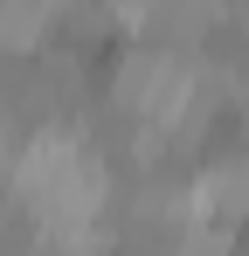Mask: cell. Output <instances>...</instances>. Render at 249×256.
I'll return each instance as SVG.
<instances>
[{"instance_id":"cell-2","label":"cell","mask_w":249,"mask_h":256,"mask_svg":"<svg viewBox=\"0 0 249 256\" xmlns=\"http://www.w3.org/2000/svg\"><path fill=\"white\" fill-rule=\"evenodd\" d=\"M228 21V0H138V14L124 21L138 48H166V56H194V48Z\"/></svg>"},{"instance_id":"cell-6","label":"cell","mask_w":249,"mask_h":256,"mask_svg":"<svg viewBox=\"0 0 249 256\" xmlns=\"http://www.w3.org/2000/svg\"><path fill=\"white\" fill-rule=\"evenodd\" d=\"M90 7H97V14H104V21H111V28H124V21H132V14H138V0H90Z\"/></svg>"},{"instance_id":"cell-1","label":"cell","mask_w":249,"mask_h":256,"mask_svg":"<svg viewBox=\"0 0 249 256\" xmlns=\"http://www.w3.org/2000/svg\"><path fill=\"white\" fill-rule=\"evenodd\" d=\"M194 104V56H166V48H124L111 62V111L132 125H166Z\"/></svg>"},{"instance_id":"cell-4","label":"cell","mask_w":249,"mask_h":256,"mask_svg":"<svg viewBox=\"0 0 249 256\" xmlns=\"http://www.w3.org/2000/svg\"><path fill=\"white\" fill-rule=\"evenodd\" d=\"M56 21H62V0H0V62H28Z\"/></svg>"},{"instance_id":"cell-5","label":"cell","mask_w":249,"mask_h":256,"mask_svg":"<svg viewBox=\"0 0 249 256\" xmlns=\"http://www.w3.org/2000/svg\"><path fill=\"white\" fill-rule=\"evenodd\" d=\"M152 256H236V228H222V222H180Z\"/></svg>"},{"instance_id":"cell-3","label":"cell","mask_w":249,"mask_h":256,"mask_svg":"<svg viewBox=\"0 0 249 256\" xmlns=\"http://www.w3.org/2000/svg\"><path fill=\"white\" fill-rule=\"evenodd\" d=\"M187 208H194V222H222V228L249 222V152H242V146H236V152H214V160L194 166Z\"/></svg>"},{"instance_id":"cell-7","label":"cell","mask_w":249,"mask_h":256,"mask_svg":"<svg viewBox=\"0 0 249 256\" xmlns=\"http://www.w3.org/2000/svg\"><path fill=\"white\" fill-rule=\"evenodd\" d=\"M242 118H249V111H242ZM242 152H249V125H242Z\"/></svg>"}]
</instances>
